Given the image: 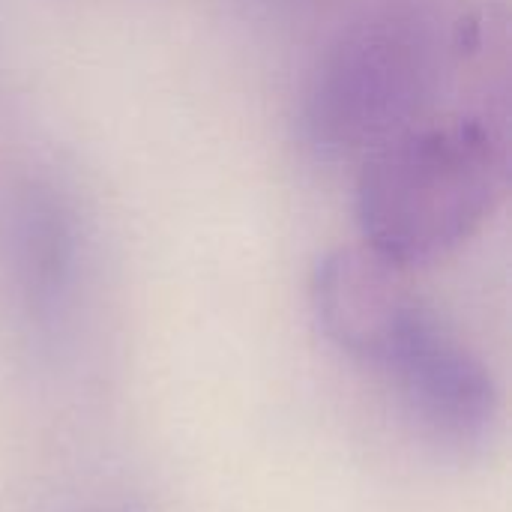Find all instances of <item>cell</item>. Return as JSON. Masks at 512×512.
Returning <instances> with one entry per match:
<instances>
[{
	"label": "cell",
	"mask_w": 512,
	"mask_h": 512,
	"mask_svg": "<svg viewBox=\"0 0 512 512\" xmlns=\"http://www.w3.org/2000/svg\"><path fill=\"white\" fill-rule=\"evenodd\" d=\"M453 27L441 0H378L318 57L303 132L324 156L372 153L423 123L450 66Z\"/></svg>",
	"instance_id": "1"
},
{
	"label": "cell",
	"mask_w": 512,
	"mask_h": 512,
	"mask_svg": "<svg viewBox=\"0 0 512 512\" xmlns=\"http://www.w3.org/2000/svg\"><path fill=\"white\" fill-rule=\"evenodd\" d=\"M507 153L480 117L417 123L366 156L357 222L366 249L393 267L456 252L495 210Z\"/></svg>",
	"instance_id": "2"
},
{
	"label": "cell",
	"mask_w": 512,
	"mask_h": 512,
	"mask_svg": "<svg viewBox=\"0 0 512 512\" xmlns=\"http://www.w3.org/2000/svg\"><path fill=\"white\" fill-rule=\"evenodd\" d=\"M312 309L324 336L348 357L387 369L432 315L402 270L375 252L336 249L312 273Z\"/></svg>",
	"instance_id": "3"
},
{
	"label": "cell",
	"mask_w": 512,
	"mask_h": 512,
	"mask_svg": "<svg viewBox=\"0 0 512 512\" xmlns=\"http://www.w3.org/2000/svg\"><path fill=\"white\" fill-rule=\"evenodd\" d=\"M426 432L453 447L483 444L498 420L489 369L432 315L384 369Z\"/></svg>",
	"instance_id": "4"
}]
</instances>
